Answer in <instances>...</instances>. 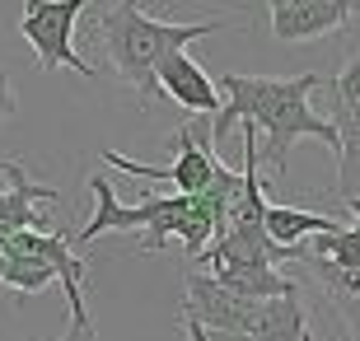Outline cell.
Instances as JSON below:
<instances>
[{
	"mask_svg": "<svg viewBox=\"0 0 360 341\" xmlns=\"http://www.w3.org/2000/svg\"><path fill=\"white\" fill-rule=\"evenodd\" d=\"M323 79L314 70L304 75H225L215 89L225 98V108L211 117V141H225L234 127H248L257 141V169L267 164L271 183H281L290 173V150L295 141H323L328 150H337V136L328 127V117L314 112V94Z\"/></svg>",
	"mask_w": 360,
	"mask_h": 341,
	"instance_id": "6da1fadb",
	"label": "cell"
},
{
	"mask_svg": "<svg viewBox=\"0 0 360 341\" xmlns=\"http://www.w3.org/2000/svg\"><path fill=\"white\" fill-rule=\"evenodd\" d=\"M84 14L94 19L89 38L98 42L103 61L112 66V75L122 84H131L141 98H160L155 89V70H160L164 56L187 52V42L206 38L215 28H225V14H206L197 24H160L146 5L136 0H98V5H84Z\"/></svg>",
	"mask_w": 360,
	"mask_h": 341,
	"instance_id": "7a4b0ae2",
	"label": "cell"
},
{
	"mask_svg": "<svg viewBox=\"0 0 360 341\" xmlns=\"http://www.w3.org/2000/svg\"><path fill=\"white\" fill-rule=\"evenodd\" d=\"M169 150H174V164H141V159H127L117 150H103V164L131 173V178H150V183H174L178 197H201L206 187L215 183L220 173V155L211 150V122H183L174 136H169Z\"/></svg>",
	"mask_w": 360,
	"mask_h": 341,
	"instance_id": "3957f363",
	"label": "cell"
},
{
	"mask_svg": "<svg viewBox=\"0 0 360 341\" xmlns=\"http://www.w3.org/2000/svg\"><path fill=\"white\" fill-rule=\"evenodd\" d=\"M89 0H28L19 10V33L33 47L42 70H80V75H98V66H89L75 52V24Z\"/></svg>",
	"mask_w": 360,
	"mask_h": 341,
	"instance_id": "277c9868",
	"label": "cell"
},
{
	"mask_svg": "<svg viewBox=\"0 0 360 341\" xmlns=\"http://www.w3.org/2000/svg\"><path fill=\"white\" fill-rule=\"evenodd\" d=\"M183 328H201V332H239V337H253L257 318H262V304L267 300H239L220 290L206 271H187L183 281Z\"/></svg>",
	"mask_w": 360,
	"mask_h": 341,
	"instance_id": "5b68a950",
	"label": "cell"
},
{
	"mask_svg": "<svg viewBox=\"0 0 360 341\" xmlns=\"http://www.w3.org/2000/svg\"><path fill=\"white\" fill-rule=\"evenodd\" d=\"M356 10V0H271L267 19L276 42H319L337 33Z\"/></svg>",
	"mask_w": 360,
	"mask_h": 341,
	"instance_id": "8992f818",
	"label": "cell"
},
{
	"mask_svg": "<svg viewBox=\"0 0 360 341\" xmlns=\"http://www.w3.org/2000/svg\"><path fill=\"white\" fill-rule=\"evenodd\" d=\"M56 197H61V192L47 187V183H33L24 164L0 159V243L14 238V234H24V229H42L38 206H52Z\"/></svg>",
	"mask_w": 360,
	"mask_h": 341,
	"instance_id": "52a82bcc",
	"label": "cell"
},
{
	"mask_svg": "<svg viewBox=\"0 0 360 341\" xmlns=\"http://www.w3.org/2000/svg\"><path fill=\"white\" fill-rule=\"evenodd\" d=\"M155 89L169 94L174 103H183L187 112H197V117H215V112L225 108V98H220V89H215V79L206 75L201 61H192L187 52L164 56L160 70H155Z\"/></svg>",
	"mask_w": 360,
	"mask_h": 341,
	"instance_id": "ba28073f",
	"label": "cell"
},
{
	"mask_svg": "<svg viewBox=\"0 0 360 341\" xmlns=\"http://www.w3.org/2000/svg\"><path fill=\"white\" fill-rule=\"evenodd\" d=\"M206 276L220 290L239 295V300H285V295L300 290L281 266H267V262H211Z\"/></svg>",
	"mask_w": 360,
	"mask_h": 341,
	"instance_id": "9c48e42d",
	"label": "cell"
},
{
	"mask_svg": "<svg viewBox=\"0 0 360 341\" xmlns=\"http://www.w3.org/2000/svg\"><path fill=\"white\" fill-rule=\"evenodd\" d=\"M262 229H267V238L281 243V248H304L309 238L342 229V220H337V215H319V210H295V206H271L267 201Z\"/></svg>",
	"mask_w": 360,
	"mask_h": 341,
	"instance_id": "30bf717a",
	"label": "cell"
},
{
	"mask_svg": "<svg viewBox=\"0 0 360 341\" xmlns=\"http://www.w3.org/2000/svg\"><path fill=\"white\" fill-rule=\"evenodd\" d=\"M253 341H314L309 337V314H304V304H300V290L285 295V300L262 304V318H257Z\"/></svg>",
	"mask_w": 360,
	"mask_h": 341,
	"instance_id": "8fae6325",
	"label": "cell"
},
{
	"mask_svg": "<svg viewBox=\"0 0 360 341\" xmlns=\"http://www.w3.org/2000/svg\"><path fill=\"white\" fill-rule=\"evenodd\" d=\"M56 281V271L42 257H28V252H10L5 248V271H0V285L19 290V295H42V290Z\"/></svg>",
	"mask_w": 360,
	"mask_h": 341,
	"instance_id": "7c38bea8",
	"label": "cell"
},
{
	"mask_svg": "<svg viewBox=\"0 0 360 341\" xmlns=\"http://www.w3.org/2000/svg\"><path fill=\"white\" fill-rule=\"evenodd\" d=\"M19 112V94H14V79H10V70L0 66V127Z\"/></svg>",
	"mask_w": 360,
	"mask_h": 341,
	"instance_id": "4fadbf2b",
	"label": "cell"
},
{
	"mask_svg": "<svg viewBox=\"0 0 360 341\" xmlns=\"http://www.w3.org/2000/svg\"><path fill=\"white\" fill-rule=\"evenodd\" d=\"M333 304H337V314L347 318L351 341H360V300H333Z\"/></svg>",
	"mask_w": 360,
	"mask_h": 341,
	"instance_id": "5bb4252c",
	"label": "cell"
},
{
	"mask_svg": "<svg viewBox=\"0 0 360 341\" xmlns=\"http://www.w3.org/2000/svg\"><path fill=\"white\" fill-rule=\"evenodd\" d=\"M187 341H253V337H239V332H201V328H183Z\"/></svg>",
	"mask_w": 360,
	"mask_h": 341,
	"instance_id": "9a60e30c",
	"label": "cell"
},
{
	"mask_svg": "<svg viewBox=\"0 0 360 341\" xmlns=\"http://www.w3.org/2000/svg\"><path fill=\"white\" fill-rule=\"evenodd\" d=\"M56 341H98V332H94V323H70L66 337H56Z\"/></svg>",
	"mask_w": 360,
	"mask_h": 341,
	"instance_id": "2e32d148",
	"label": "cell"
},
{
	"mask_svg": "<svg viewBox=\"0 0 360 341\" xmlns=\"http://www.w3.org/2000/svg\"><path fill=\"white\" fill-rule=\"evenodd\" d=\"M347 206H351V215H356V229H360V197H356V201H347Z\"/></svg>",
	"mask_w": 360,
	"mask_h": 341,
	"instance_id": "e0dca14e",
	"label": "cell"
},
{
	"mask_svg": "<svg viewBox=\"0 0 360 341\" xmlns=\"http://www.w3.org/2000/svg\"><path fill=\"white\" fill-rule=\"evenodd\" d=\"M0 271H5V243H0Z\"/></svg>",
	"mask_w": 360,
	"mask_h": 341,
	"instance_id": "ac0fdd59",
	"label": "cell"
}]
</instances>
